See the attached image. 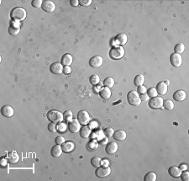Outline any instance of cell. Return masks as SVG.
Segmentation results:
<instances>
[{"instance_id":"obj_6","label":"cell","mask_w":189,"mask_h":181,"mask_svg":"<svg viewBox=\"0 0 189 181\" xmlns=\"http://www.w3.org/2000/svg\"><path fill=\"white\" fill-rule=\"evenodd\" d=\"M111 169L109 167H103L99 166L97 168V170L95 171V174L98 178H105L110 174Z\"/></svg>"},{"instance_id":"obj_51","label":"cell","mask_w":189,"mask_h":181,"mask_svg":"<svg viewBox=\"0 0 189 181\" xmlns=\"http://www.w3.org/2000/svg\"><path fill=\"white\" fill-rule=\"evenodd\" d=\"M178 168L181 169V171H184L188 169V166L186 165L185 163H182V164H180Z\"/></svg>"},{"instance_id":"obj_48","label":"cell","mask_w":189,"mask_h":181,"mask_svg":"<svg viewBox=\"0 0 189 181\" xmlns=\"http://www.w3.org/2000/svg\"><path fill=\"white\" fill-rule=\"evenodd\" d=\"M140 100L141 101H147L149 99V96L146 93H142V94H140Z\"/></svg>"},{"instance_id":"obj_5","label":"cell","mask_w":189,"mask_h":181,"mask_svg":"<svg viewBox=\"0 0 189 181\" xmlns=\"http://www.w3.org/2000/svg\"><path fill=\"white\" fill-rule=\"evenodd\" d=\"M163 99L160 96H156L151 98L149 100V107L153 109H161L163 107Z\"/></svg>"},{"instance_id":"obj_47","label":"cell","mask_w":189,"mask_h":181,"mask_svg":"<svg viewBox=\"0 0 189 181\" xmlns=\"http://www.w3.org/2000/svg\"><path fill=\"white\" fill-rule=\"evenodd\" d=\"M9 162H8V159H7V158H4V157H3V158H1V161H0V163H1V166L3 167V168H4L6 167L7 165V163H8Z\"/></svg>"},{"instance_id":"obj_39","label":"cell","mask_w":189,"mask_h":181,"mask_svg":"<svg viewBox=\"0 0 189 181\" xmlns=\"http://www.w3.org/2000/svg\"><path fill=\"white\" fill-rule=\"evenodd\" d=\"M103 131H104V136H106L107 137H111V136H113V135L114 133V131L113 128H111V127H106Z\"/></svg>"},{"instance_id":"obj_23","label":"cell","mask_w":189,"mask_h":181,"mask_svg":"<svg viewBox=\"0 0 189 181\" xmlns=\"http://www.w3.org/2000/svg\"><path fill=\"white\" fill-rule=\"evenodd\" d=\"M63 152L62 150V146L60 145H55L53 146L51 150V155L52 156L53 158H57L60 156L62 155Z\"/></svg>"},{"instance_id":"obj_36","label":"cell","mask_w":189,"mask_h":181,"mask_svg":"<svg viewBox=\"0 0 189 181\" xmlns=\"http://www.w3.org/2000/svg\"><path fill=\"white\" fill-rule=\"evenodd\" d=\"M174 51H175V53H177V54H181L185 51V46L182 43H178L177 45H176L175 47H174Z\"/></svg>"},{"instance_id":"obj_45","label":"cell","mask_w":189,"mask_h":181,"mask_svg":"<svg viewBox=\"0 0 189 181\" xmlns=\"http://www.w3.org/2000/svg\"><path fill=\"white\" fill-rule=\"evenodd\" d=\"M92 4L91 0H80L79 4L82 6H89Z\"/></svg>"},{"instance_id":"obj_29","label":"cell","mask_w":189,"mask_h":181,"mask_svg":"<svg viewBox=\"0 0 189 181\" xmlns=\"http://www.w3.org/2000/svg\"><path fill=\"white\" fill-rule=\"evenodd\" d=\"M145 82V78L144 76L141 75V74H139V75H136L135 78H134V84L135 86H140V85H143V83Z\"/></svg>"},{"instance_id":"obj_53","label":"cell","mask_w":189,"mask_h":181,"mask_svg":"<svg viewBox=\"0 0 189 181\" xmlns=\"http://www.w3.org/2000/svg\"><path fill=\"white\" fill-rule=\"evenodd\" d=\"M164 83H166V84H167V85H169V84H170V82H169V81H168V80H166V81H165V82H164Z\"/></svg>"},{"instance_id":"obj_1","label":"cell","mask_w":189,"mask_h":181,"mask_svg":"<svg viewBox=\"0 0 189 181\" xmlns=\"http://www.w3.org/2000/svg\"><path fill=\"white\" fill-rule=\"evenodd\" d=\"M11 19L14 21H22L26 18V11L25 9L17 7L13 9L10 13Z\"/></svg>"},{"instance_id":"obj_19","label":"cell","mask_w":189,"mask_h":181,"mask_svg":"<svg viewBox=\"0 0 189 181\" xmlns=\"http://www.w3.org/2000/svg\"><path fill=\"white\" fill-rule=\"evenodd\" d=\"M167 86L168 85H167L164 82H160V83H158L157 85H156V88L158 94H160V95H165V94L167 93Z\"/></svg>"},{"instance_id":"obj_42","label":"cell","mask_w":189,"mask_h":181,"mask_svg":"<svg viewBox=\"0 0 189 181\" xmlns=\"http://www.w3.org/2000/svg\"><path fill=\"white\" fill-rule=\"evenodd\" d=\"M181 179L183 181H188L189 180V172L187 170L182 171V173H181Z\"/></svg>"},{"instance_id":"obj_8","label":"cell","mask_w":189,"mask_h":181,"mask_svg":"<svg viewBox=\"0 0 189 181\" xmlns=\"http://www.w3.org/2000/svg\"><path fill=\"white\" fill-rule=\"evenodd\" d=\"M170 62L171 64L174 67H179L182 64V57H181L180 54L177 53H172L170 57Z\"/></svg>"},{"instance_id":"obj_13","label":"cell","mask_w":189,"mask_h":181,"mask_svg":"<svg viewBox=\"0 0 189 181\" xmlns=\"http://www.w3.org/2000/svg\"><path fill=\"white\" fill-rule=\"evenodd\" d=\"M103 57L100 56H94V57H91L89 60V66L93 68H98L100 67L103 64Z\"/></svg>"},{"instance_id":"obj_22","label":"cell","mask_w":189,"mask_h":181,"mask_svg":"<svg viewBox=\"0 0 189 181\" xmlns=\"http://www.w3.org/2000/svg\"><path fill=\"white\" fill-rule=\"evenodd\" d=\"M75 147V145L72 142H65L62 145V150L63 153H69L71 152H72Z\"/></svg>"},{"instance_id":"obj_49","label":"cell","mask_w":189,"mask_h":181,"mask_svg":"<svg viewBox=\"0 0 189 181\" xmlns=\"http://www.w3.org/2000/svg\"><path fill=\"white\" fill-rule=\"evenodd\" d=\"M101 165L103 167H109V161L107 159H103L101 161Z\"/></svg>"},{"instance_id":"obj_46","label":"cell","mask_w":189,"mask_h":181,"mask_svg":"<svg viewBox=\"0 0 189 181\" xmlns=\"http://www.w3.org/2000/svg\"><path fill=\"white\" fill-rule=\"evenodd\" d=\"M71 72H72V69H71L70 66H65V67H63L62 73L66 74V75H68Z\"/></svg>"},{"instance_id":"obj_34","label":"cell","mask_w":189,"mask_h":181,"mask_svg":"<svg viewBox=\"0 0 189 181\" xmlns=\"http://www.w3.org/2000/svg\"><path fill=\"white\" fill-rule=\"evenodd\" d=\"M101 161H102V158L99 157H93L91 159V164L94 168H98L101 166Z\"/></svg>"},{"instance_id":"obj_21","label":"cell","mask_w":189,"mask_h":181,"mask_svg":"<svg viewBox=\"0 0 189 181\" xmlns=\"http://www.w3.org/2000/svg\"><path fill=\"white\" fill-rule=\"evenodd\" d=\"M72 61H73V58H72V56L71 54H68V53H66L64 54L61 59V63L62 66H70L72 63Z\"/></svg>"},{"instance_id":"obj_27","label":"cell","mask_w":189,"mask_h":181,"mask_svg":"<svg viewBox=\"0 0 189 181\" xmlns=\"http://www.w3.org/2000/svg\"><path fill=\"white\" fill-rule=\"evenodd\" d=\"M104 137V134L103 131H95L91 136V138L93 140H96L97 142H100Z\"/></svg>"},{"instance_id":"obj_28","label":"cell","mask_w":189,"mask_h":181,"mask_svg":"<svg viewBox=\"0 0 189 181\" xmlns=\"http://www.w3.org/2000/svg\"><path fill=\"white\" fill-rule=\"evenodd\" d=\"M87 148L90 151V152H93L96 151L98 148V143L96 140H92L89 142L87 144Z\"/></svg>"},{"instance_id":"obj_24","label":"cell","mask_w":189,"mask_h":181,"mask_svg":"<svg viewBox=\"0 0 189 181\" xmlns=\"http://www.w3.org/2000/svg\"><path fill=\"white\" fill-rule=\"evenodd\" d=\"M168 173H169L170 175L172 176V177H173V178H178L181 175L182 171H181V169H179L178 167H177V166H172V167H170L168 169Z\"/></svg>"},{"instance_id":"obj_37","label":"cell","mask_w":189,"mask_h":181,"mask_svg":"<svg viewBox=\"0 0 189 181\" xmlns=\"http://www.w3.org/2000/svg\"><path fill=\"white\" fill-rule=\"evenodd\" d=\"M56 126H57V131L59 132H61V133L66 132L67 129L68 128V126H67V124L64 123V122H60L59 125H57Z\"/></svg>"},{"instance_id":"obj_14","label":"cell","mask_w":189,"mask_h":181,"mask_svg":"<svg viewBox=\"0 0 189 181\" xmlns=\"http://www.w3.org/2000/svg\"><path fill=\"white\" fill-rule=\"evenodd\" d=\"M127 41H128V38H127L126 34H125V33H119V34H118L114 37V44L117 45V46H124V45L126 44Z\"/></svg>"},{"instance_id":"obj_15","label":"cell","mask_w":189,"mask_h":181,"mask_svg":"<svg viewBox=\"0 0 189 181\" xmlns=\"http://www.w3.org/2000/svg\"><path fill=\"white\" fill-rule=\"evenodd\" d=\"M118 144L116 143L115 142H109L108 144L106 145V147H105V151L108 154H115L118 151Z\"/></svg>"},{"instance_id":"obj_26","label":"cell","mask_w":189,"mask_h":181,"mask_svg":"<svg viewBox=\"0 0 189 181\" xmlns=\"http://www.w3.org/2000/svg\"><path fill=\"white\" fill-rule=\"evenodd\" d=\"M111 94H112V93H111V90L109 88H107V87L102 88L101 89H100V91H99L100 97H101L102 99H110Z\"/></svg>"},{"instance_id":"obj_52","label":"cell","mask_w":189,"mask_h":181,"mask_svg":"<svg viewBox=\"0 0 189 181\" xmlns=\"http://www.w3.org/2000/svg\"><path fill=\"white\" fill-rule=\"evenodd\" d=\"M99 142L102 145H104V144L107 145V144H108V138H106V137H104L103 139L100 141Z\"/></svg>"},{"instance_id":"obj_10","label":"cell","mask_w":189,"mask_h":181,"mask_svg":"<svg viewBox=\"0 0 189 181\" xmlns=\"http://www.w3.org/2000/svg\"><path fill=\"white\" fill-rule=\"evenodd\" d=\"M42 10L46 12V13H51L53 11H55L56 9V5L53 3L52 1L50 0H45L43 1L41 6Z\"/></svg>"},{"instance_id":"obj_44","label":"cell","mask_w":189,"mask_h":181,"mask_svg":"<svg viewBox=\"0 0 189 181\" xmlns=\"http://www.w3.org/2000/svg\"><path fill=\"white\" fill-rule=\"evenodd\" d=\"M55 142H56V145L62 146V145L65 142V138L62 137V136H57V137L55 139Z\"/></svg>"},{"instance_id":"obj_30","label":"cell","mask_w":189,"mask_h":181,"mask_svg":"<svg viewBox=\"0 0 189 181\" xmlns=\"http://www.w3.org/2000/svg\"><path fill=\"white\" fill-rule=\"evenodd\" d=\"M72 118H73V115H72V112L71 110H66L63 113V119L67 123H69L70 121H72Z\"/></svg>"},{"instance_id":"obj_18","label":"cell","mask_w":189,"mask_h":181,"mask_svg":"<svg viewBox=\"0 0 189 181\" xmlns=\"http://www.w3.org/2000/svg\"><path fill=\"white\" fill-rule=\"evenodd\" d=\"M50 71L54 74H61L63 72V66L60 62H54L50 67Z\"/></svg>"},{"instance_id":"obj_31","label":"cell","mask_w":189,"mask_h":181,"mask_svg":"<svg viewBox=\"0 0 189 181\" xmlns=\"http://www.w3.org/2000/svg\"><path fill=\"white\" fill-rule=\"evenodd\" d=\"M103 84L104 85L105 87H107V88H113V87H114V78H110V77L106 78L104 80V83H103Z\"/></svg>"},{"instance_id":"obj_41","label":"cell","mask_w":189,"mask_h":181,"mask_svg":"<svg viewBox=\"0 0 189 181\" xmlns=\"http://www.w3.org/2000/svg\"><path fill=\"white\" fill-rule=\"evenodd\" d=\"M42 3H43V1L41 0H33L31 2V5L33 8L39 9L42 6Z\"/></svg>"},{"instance_id":"obj_3","label":"cell","mask_w":189,"mask_h":181,"mask_svg":"<svg viewBox=\"0 0 189 181\" xmlns=\"http://www.w3.org/2000/svg\"><path fill=\"white\" fill-rule=\"evenodd\" d=\"M127 100L129 104L133 106H138L141 103L140 94L137 93V91H135V90H131L127 93Z\"/></svg>"},{"instance_id":"obj_40","label":"cell","mask_w":189,"mask_h":181,"mask_svg":"<svg viewBox=\"0 0 189 181\" xmlns=\"http://www.w3.org/2000/svg\"><path fill=\"white\" fill-rule=\"evenodd\" d=\"M48 131H51V132H56V131H57V126H56V123H53V122H51V123H49L48 124Z\"/></svg>"},{"instance_id":"obj_17","label":"cell","mask_w":189,"mask_h":181,"mask_svg":"<svg viewBox=\"0 0 189 181\" xmlns=\"http://www.w3.org/2000/svg\"><path fill=\"white\" fill-rule=\"evenodd\" d=\"M6 158H7V159H8V162H9V163H11V164L16 163H18L19 160H20V157H19L18 153H16L15 151H12V152L8 153Z\"/></svg>"},{"instance_id":"obj_50","label":"cell","mask_w":189,"mask_h":181,"mask_svg":"<svg viewBox=\"0 0 189 181\" xmlns=\"http://www.w3.org/2000/svg\"><path fill=\"white\" fill-rule=\"evenodd\" d=\"M70 4L72 7H77V6L79 5V1L78 0H71Z\"/></svg>"},{"instance_id":"obj_11","label":"cell","mask_w":189,"mask_h":181,"mask_svg":"<svg viewBox=\"0 0 189 181\" xmlns=\"http://www.w3.org/2000/svg\"><path fill=\"white\" fill-rule=\"evenodd\" d=\"M20 25L19 21H13L11 22L10 26L9 27V33L11 36H16L20 33Z\"/></svg>"},{"instance_id":"obj_12","label":"cell","mask_w":189,"mask_h":181,"mask_svg":"<svg viewBox=\"0 0 189 181\" xmlns=\"http://www.w3.org/2000/svg\"><path fill=\"white\" fill-rule=\"evenodd\" d=\"M14 114V110L13 107H11L10 105L5 104L4 106H2L1 108V115L3 116H4L6 118H10Z\"/></svg>"},{"instance_id":"obj_9","label":"cell","mask_w":189,"mask_h":181,"mask_svg":"<svg viewBox=\"0 0 189 181\" xmlns=\"http://www.w3.org/2000/svg\"><path fill=\"white\" fill-rule=\"evenodd\" d=\"M81 129V124L77 119H72L68 124V130L71 133H77Z\"/></svg>"},{"instance_id":"obj_43","label":"cell","mask_w":189,"mask_h":181,"mask_svg":"<svg viewBox=\"0 0 189 181\" xmlns=\"http://www.w3.org/2000/svg\"><path fill=\"white\" fill-rule=\"evenodd\" d=\"M147 89L144 86V85H140V86H138V88H137V93L139 94H142V93H146Z\"/></svg>"},{"instance_id":"obj_38","label":"cell","mask_w":189,"mask_h":181,"mask_svg":"<svg viewBox=\"0 0 189 181\" xmlns=\"http://www.w3.org/2000/svg\"><path fill=\"white\" fill-rule=\"evenodd\" d=\"M146 93L148 94V96L150 98H154V97H156L157 96V92H156V88H150L146 91Z\"/></svg>"},{"instance_id":"obj_2","label":"cell","mask_w":189,"mask_h":181,"mask_svg":"<svg viewBox=\"0 0 189 181\" xmlns=\"http://www.w3.org/2000/svg\"><path fill=\"white\" fill-rule=\"evenodd\" d=\"M47 118L48 120L51 121V122H53V123H60V122H62L63 119V114H62L60 111L58 110H56V109H51V110H49L47 113Z\"/></svg>"},{"instance_id":"obj_7","label":"cell","mask_w":189,"mask_h":181,"mask_svg":"<svg viewBox=\"0 0 189 181\" xmlns=\"http://www.w3.org/2000/svg\"><path fill=\"white\" fill-rule=\"evenodd\" d=\"M77 120L81 125H88L90 121V115L86 110H80L77 113Z\"/></svg>"},{"instance_id":"obj_20","label":"cell","mask_w":189,"mask_h":181,"mask_svg":"<svg viewBox=\"0 0 189 181\" xmlns=\"http://www.w3.org/2000/svg\"><path fill=\"white\" fill-rule=\"evenodd\" d=\"M186 92L184 90H177L176 92H174L173 93V99L176 100V101H178V102H182L183 101L184 99H186Z\"/></svg>"},{"instance_id":"obj_35","label":"cell","mask_w":189,"mask_h":181,"mask_svg":"<svg viewBox=\"0 0 189 181\" xmlns=\"http://www.w3.org/2000/svg\"><path fill=\"white\" fill-rule=\"evenodd\" d=\"M99 81H100L99 76H98V75H97V74H93V75H92V76L89 78L90 83H91L92 85H93V86L98 85V83H99Z\"/></svg>"},{"instance_id":"obj_4","label":"cell","mask_w":189,"mask_h":181,"mask_svg":"<svg viewBox=\"0 0 189 181\" xmlns=\"http://www.w3.org/2000/svg\"><path fill=\"white\" fill-rule=\"evenodd\" d=\"M124 56L125 49L122 47H114L109 51V57L113 60H119Z\"/></svg>"},{"instance_id":"obj_16","label":"cell","mask_w":189,"mask_h":181,"mask_svg":"<svg viewBox=\"0 0 189 181\" xmlns=\"http://www.w3.org/2000/svg\"><path fill=\"white\" fill-rule=\"evenodd\" d=\"M79 134L82 138H88L92 134V128L90 127V126L85 125L83 127H81L79 131Z\"/></svg>"},{"instance_id":"obj_32","label":"cell","mask_w":189,"mask_h":181,"mask_svg":"<svg viewBox=\"0 0 189 181\" xmlns=\"http://www.w3.org/2000/svg\"><path fill=\"white\" fill-rule=\"evenodd\" d=\"M145 181H156V174L154 172H149L144 177Z\"/></svg>"},{"instance_id":"obj_25","label":"cell","mask_w":189,"mask_h":181,"mask_svg":"<svg viewBox=\"0 0 189 181\" xmlns=\"http://www.w3.org/2000/svg\"><path fill=\"white\" fill-rule=\"evenodd\" d=\"M127 134L124 130H118L114 131V133L113 135V137L116 140V141H124L125 140Z\"/></svg>"},{"instance_id":"obj_33","label":"cell","mask_w":189,"mask_h":181,"mask_svg":"<svg viewBox=\"0 0 189 181\" xmlns=\"http://www.w3.org/2000/svg\"><path fill=\"white\" fill-rule=\"evenodd\" d=\"M163 108L167 110H172L174 108V103L170 99H167V100L163 101Z\"/></svg>"}]
</instances>
